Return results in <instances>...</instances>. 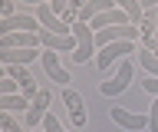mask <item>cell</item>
Segmentation results:
<instances>
[{
    "label": "cell",
    "instance_id": "ffe728a7",
    "mask_svg": "<svg viewBox=\"0 0 158 132\" xmlns=\"http://www.w3.org/2000/svg\"><path fill=\"white\" fill-rule=\"evenodd\" d=\"M43 129H46V132H63V126H59V119L53 116V112H49L46 119H43Z\"/></svg>",
    "mask_w": 158,
    "mask_h": 132
},
{
    "label": "cell",
    "instance_id": "8fae6325",
    "mask_svg": "<svg viewBox=\"0 0 158 132\" xmlns=\"http://www.w3.org/2000/svg\"><path fill=\"white\" fill-rule=\"evenodd\" d=\"M43 56V50H0V63L3 66H30L33 60H40Z\"/></svg>",
    "mask_w": 158,
    "mask_h": 132
},
{
    "label": "cell",
    "instance_id": "4fadbf2b",
    "mask_svg": "<svg viewBox=\"0 0 158 132\" xmlns=\"http://www.w3.org/2000/svg\"><path fill=\"white\" fill-rule=\"evenodd\" d=\"M138 66L145 70V76H158V53H152L148 46H138Z\"/></svg>",
    "mask_w": 158,
    "mask_h": 132
},
{
    "label": "cell",
    "instance_id": "8992f818",
    "mask_svg": "<svg viewBox=\"0 0 158 132\" xmlns=\"http://www.w3.org/2000/svg\"><path fill=\"white\" fill-rule=\"evenodd\" d=\"M17 30H27V33H43L40 20L33 13H17V17H10V20H0V36H7V33H17Z\"/></svg>",
    "mask_w": 158,
    "mask_h": 132
},
{
    "label": "cell",
    "instance_id": "9c48e42d",
    "mask_svg": "<svg viewBox=\"0 0 158 132\" xmlns=\"http://www.w3.org/2000/svg\"><path fill=\"white\" fill-rule=\"evenodd\" d=\"M109 116H112L122 129H132V132L148 129V116H142V112H128V109H122V106H112V112H109Z\"/></svg>",
    "mask_w": 158,
    "mask_h": 132
},
{
    "label": "cell",
    "instance_id": "277c9868",
    "mask_svg": "<svg viewBox=\"0 0 158 132\" xmlns=\"http://www.w3.org/2000/svg\"><path fill=\"white\" fill-rule=\"evenodd\" d=\"M49 99H53V92H49V89H40V92H36V99L30 102V109H27V132L43 126V119L49 116V109H46Z\"/></svg>",
    "mask_w": 158,
    "mask_h": 132
},
{
    "label": "cell",
    "instance_id": "3957f363",
    "mask_svg": "<svg viewBox=\"0 0 158 132\" xmlns=\"http://www.w3.org/2000/svg\"><path fill=\"white\" fill-rule=\"evenodd\" d=\"M128 53H138V46H135V40H122V43H109V46H102V50L96 53V66L102 73L112 66L115 60H128Z\"/></svg>",
    "mask_w": 158,
    "mask_h": 132
},
{
    "label": "cell",
    "instance_id": "603a6c76",
    "mask_svg": "<svg viewBox=\"0 0 158 132\" xmlns=\"http://www.w3.org/2000/svg\"><path fill=\"white\" fill-rule=\"evenodd\" d=\"M30 132H46V129H30Z\"/></svg>",
    "mask_w": 158,
    "mask_h": 132
},
{
    "label": "cell",
    "instance_id": "ba28073f",
    "mask_svg": "<svg viewBox=\"0 0 158 132\" xmlns=\"http://www.w3.org/2000/svg\"><path fill=\"white\" fill-rule=\"evenodd\" d=\"M40 46L43 50H53V53H76V36H59V33H49V30H43L40 33Z\"/></svg>",
    "mask_w": 158,
    "mask_h": 132
},
{
    "label": "cell",
    "instance_id": "52a82bcc",
    "mask_svg": "<svg viewBox=\"0 0 158 132\" xmlns=\"http://www.w3.org/2000/svg\"><path fill=\"white\" fill-rule=\"evenodd\" d=\"M36 46H40V33L17 30V33L0 36V50H36Z\"/></svg>",
    "mask_w": 158,
    "mask_h": 132
},
{
    "label": "cell",
    "instance_id": "5b68a950",
    "mask_svg": "<svg viewBox=\"0 0 158 132\" xmlns=\"http://www.w3.org/2000/svg\"><path fill=\"white\" fill-rule=\"evenodd\" d=\"M63 106H66V112H69V119H73V126H76V129H82V126H86V99H82L76 89L63 86Z\"/></svg>",
    "mask_w": 158,
    "mask_h": 132
},
{
    "label": "cell",
    "instance_id": "2e32d148",
    "mask_svg": "<svg viewBox=\"0 0 158 132\" xmlns=\"http://www.w3.org/2000/svg\"><path fill=\"white\" fill-rule=\"evenodd\" d=\"M0 129H3V132H23L17 122H13V116H10V112H0Z\"/></svg>",
    "mask_w": 158,
    "mask_h": 132
},
{
    "label": "cell",
    "instance_id": "5bb4252c",
    "mask_svg": "<svg viewBox=\"0 0 158 132\" xmlns=\"http://www.w3.org/2000/svg\"><path fill=\"white\" fill-rule=\"evenodd\" d=\"M115 7H118V10H125V13H128V20L135 23V27L142 23V17H145V10H142V0H115Z\"/></svg>",
    "mask_w": 158,
    "mask_h": 132
},
{
    "label": "cell",
    "instance_id": "ac0fdd59",
    "mask_svg": "<svg viewBox=\"0 0 158 132\" xmlns=\"http://www.w3.org/2000/svg\"><path fill=\"white\" fill-rule=\"evenodd\" d=\"M142 83V89L152 92V96H158V76H145V79H138Z\"/></svg>",
    "mask_w": 158,
    "mask_h": 132
},
{
    "label": "cell",
    "instance_id": "30bf717a",
    "mask_svg": "<svg viewBox=\"0 0 158 132\" xmlns=\"http://www.w3.org/2000/svg\"><path fill=\"white\" fill-rule=\"evenodd\" d=\"M40 60H43V70H46V76H49L53 83H59V86H66V83H69V73L63 70V63H59V53L43 50V56H40Z\"/></svg>",
    "mask_w": 158,
    "mask_h": 132
},
{
    "label": "cell",
    "instance_id": "9a60e30c",
    "mask_svg": "<svg viewBox=\"0 0 158 132\" xmlns=\"http://www.w3.org/2000/svg\"><path fill=\"white\" fill-rule=\"evenodd\" d=\"M17 89H20L17 79H13V76L7 73V66H3V70H0V96H13Z\"/></svg>",
    "mask_w": 158,
    "mask_h": 132
},
{
    "label": "cell",
    "instance_id": "44dd1931",
    "mask_svg": "<svg viewBox=\"0 0 158 132\" xmlns=\"http://www.w3.org/2000/svg\"><path fill=\"white\" fill-rule=\"evenodd\" d=\"M142 10H158V0H142Z\"/></svg>",
    "mask_w": 158,
    "mask_h": 132
},
{
    "label": "cell",
    "instance_id": "6da1fadb",
    "mask_svg": "<svg viewBox=\"0 0 158 132\" xmlns=\"http://www.w3.org/2000/svg\"><path fill=\"white\" fill-rule=\"evenodd\" d=\"M73 36H76V53H73V63H89V60H96V53H99V46H96V30L89 27V23H82V20H76L73 23Z\"/></svg>",
    "mask_w": 158,
    "mask_h": 132
},
{
    "label": "cell",
    "instance_id": "7c38bea8",
    "mask_svg": "<svg viewBox=\"0 0 158 132\" xmlns=\"http://www.w3.org/2000/svg\"><path fill=\"white\" fill-rule=\"evenodd\" d=\"M30 102H33L30 96H23V92L17 96V92H13V96H0V109H3V112H17V109L27 112V109H30Z\"/></svg>",
    "mask_w": 158,
    "mask_h": 132
},
{
    "label": "cell",
    "instance_id": "e0dca14e",
    "mask_svg": "<svg viewBox=\"0 0 158 132\" xmlns=\"http://www.w3.org/2000/svg\"><path fill=\"white\" fill-rule=\"evenodd\" d=\"M148 132H158V96L152 102V109H148Z\"/></svg>",
    "mask_w": 158,
    "mask_h": 132
},
{
    "label": "cell",
    "instance_id": "7a4b0ae2",
    "mask_svg": "<svg viewBox=\"0 0 158 132\" xmlns=\"http://www.w3.org/2000/svg\"><path fill=\"white\" fill-rule=\"evenodd\" d=\"M132 79H135V63L128 56V60H118V70H115L112 79L99 83V92H102V96H118V92H125L128 86H132Z\"/></svg>",
    "mask_w": 158,
    "mask_h": 132
},
{
    "label": "cell",
    "instance_id": "7402d4cb",
    "mask_svg": "<svg viewBox=\"0 0 158 132\" xmlns=\"http://www.w3.org/2000/svg\"><path fill=\"white\" fill-rule=\"evenodd\" d=\"M152 50H158V30H155V43H152Z\"/></svg>",
    "mask_w": 158,
    "mask_h": 132
},
{
    "label": "cell",
    "instance_id": "d6986e66",
    "mask_svg": "<svg viewBox=\"0 0 158 132\" xmlns=\"http://www.w3.org/2000/svg\"><path fill=\"white\" fill-rule=\"evenodd\" d=\"M13 3H17V0H0V20H10V17H17V13H13Z\"/></svg>",
    "mask_w": 158,
    "mask_h": 132
}]
</instances>
